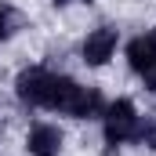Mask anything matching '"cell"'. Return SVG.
<instances>
[{
  "instance_id": "2",
  "label": "cell",
  "mask_w": 156,
  "mask_h": 156,
  "mask_svg": "<svg viewBox=\"0 0 156 156\" xmlns=\"http://www.w3.org/2000/svg\"><path fill=\"white\" fill-rule=\"evenodd\" d=\"M134 134H138V113H134V105H131L127 98L113 102V105L105 109V142H109V145L134 142Z\"/></svg>"
},
{
  "instance_id": "3",
  "label": "cell",
  "mask_w": 156,
  "mask_h": 156,
  "mask_svg": "<svg viewBox=\"0 0 156 156\" xmlns=\"http://www.w3.org/2000/svg\"><path fill=\"white\" fill-rule=\"evenodd\" d=\"M47 83H51V69H44V66H29L15 80L18 98L29 102V105H40V109H44V98H47Z\"/></svg>"
},
{
  "instance_id": "1",
  "label": "cell",
  "mask_w": 156,
  "mask_h": 156,
  "mask_svg": "<svg viewBox=\"0 0 156 156\" xmlns=\"http://www.w3.org/2000/svg\"><path fill=\"white\" fill-rule=\"evenodd\" d=\"M44 109L66 113V116H94V113L102 109V94H98V91H87V87H80L76 80H69V76H58V73H51L47 98H44Z\"/></svg>"
},
{
  "instance_id": "7",
  "label": "cell",
  "mask_w": 156,
  "mask_h": 156,
  "mask_svg": "<svg viewBox=\"0 0 156 156\" xmlns=\"http://www.w3.org/2000/svg\"><path fill=\"white\" fill-rule=\"evenodd\" d=\"M22 22H26V18H22L11 4H0V40H7L15 29H22Z\"/></svg>"
},
{
  "instance_id": "4",
  "label": "cell",
  "mask_w": 156,
  "mask_h": 156,
  "mask_svg": "<svg viewBox=\"0 0 156 156\" xmlns=\"http://www.w3.org/2000/svg\"><path fill=\"white\" fill-rule=\"evenodd\" d=\"M113 51H116V29L113 26H102L83 40V62L87 66H105L113 58Z\"/></svg>"
},
{
  "instance_id": "6",
  "label": "cell",
  "mask_w": 156,
  "mask_h": 156,
  "mask_svg": "<svg viewBox=\"0 0 156 156\" xmlns=\"http://www.w3.org/2000/svg\"><path fill=\"white\" fill-rule=\"evenodd\" d=\"M127 58H131V69H134V73L149 69V66L156 62V33H145V37L131 40V47H127Z\"/></svg>"
},
{
  "instance_id": "10",
  "label": "cell",
  "mask_w": 156,
  "mask_h": 156,
  "mask_svg": "<svg viewBox=\"0 0 156 156\" xmlns=\"http://www.w3.org/2000/svg\"><path fill=\"white\" fill-rule=\"evenodd\" d=\"M55 4H66V0H55Z\"/></svg>"
},
{
  "instance_id": "8",
  "label": "cell",
  "mask_w": 156,
  "mask_h": 156,
  "mask_svg": "<svg viewBox=\"0 0 156 156\" xmlns=\"http://www.w3.org/2000/svg\"><path fill=\"white\" fill-rule=\"evenodd\" d=\"M134 142H142L145 149H156V120L145 116V123L138 120V134H134Z\"/></svg>"
},
{
  "instance_id": "9",
  "label": "cell",
  "mask_w": 156,
  "mask_h": 156,
  "mask_svg": "<svg viewBox=\"0 0 156 156\" xmlns=\"http://www.w3.org/2000/svg\"><path fill=\"white\" fill-rule=\"evenodd\" d=\"M142 76H145V87H149V91L156 94V62L149 66V69H142Z\"/></svg>"
},
{
  "instance_id": "5",
  "label": "cell",
  "mask_w": 156,
  "mask_h": 156,
  "mask_svg": "<svg viewBox=\"0 0 156 156\" xmlns=\"http://www.w3.org/2000/svg\"><path fill=\"white\" fill-rule=\"evenodd\" d=\"M62 149V131L51 127V123H37L29 131V153L33 156H58Z\"/></svg>"
}]
</instances>
